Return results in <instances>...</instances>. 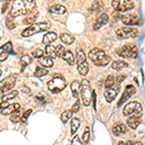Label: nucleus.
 <instances>
[{"label": "nucleus", "instance_id": "1", "mask_svg": "<svg viewBox=\"0 0 145 145\" xmlns=\"http://www.w3.org/2000/svg\"><path fill=\"white\" fill-rule=\"evenodd\" d=\"M36 9V2L34 0H14L12 2L10 17L17 18L27 15Z\"/></svg>", "mask_w": 145, "mask_h": 145}, {"label": "nucleus", "instance_id": "2", "mask_svg": "<svg viewBox=\"0 0 145 145\" xmlns=\"http://www.w3.org/2000/svg\"><path fill=\"white\" fill-rule=\"evenodd\" d=\"M88 57L90 58V60L94 63L96 66H100V67L106 66L107 64H109V62L111 60L110 57L108 55H106L104 50H100L98 48L91 50L89 51Z\"/></svg>", "mask_w": 145, "mask_h": 145}, {"label": "nucleus", "instance_id": "3", "mask_svg": "<svg viewBox=\"0 0 145 145\" xmlns=\"http://www.w3.org/2000/svg\"><path fill=\"white\" fill-rule=\"evenodd\" d=\"M50 27V23L48 22H39V23H34L31 24L29 27L25 28L24 30L22 32V37H29L32 36L34 34L40 33V32H45L46 30H48Z\"/></svg>", "mask_w": 145, "mask_h": 145}, {"label": "nucleus", "instance_id": "4", "mask_svg": "<svg viewBox=\"0 0 145 145\" xmlns=\"http://www.w3.org/2000/svg\"><path fill=\"white\" fill-rule=\"evenodd\" d=\"M80 95L81 100L85 106H90L91 101H92V91H91V86L88 79H83L80 82Z\"/></svg>", "mask_w": 145, "mask_h": 145}, {"label": "nucleus", "instance_id": "5", "mask_svg": "<svg viewBox=\"0 0 145 145\" xmlns=\"http://www.w3.org/2000/svg\"><path fill=\"white\" fill-rule=\"evenodd\" d=\"M67 83L65 78L61 76H55L48 82V88L53 93H59L65 89Z\"/></svg>", "mask_w": 145, "mask_h": 145}, {"label": "nucleus", "instance_id": "6", "mask_svg": "<svg viewBox=\"0 0 145 145\" xmlns=\"http://www.w3.org/2000/svg\"><path fill=\"white\" fill-rule=\"evenodd\" d=\"M117 54L124 58H135L137 56V46L134 44L125 45L117 50Z\"/></svg>", "mask_w": 145, "mask_h": 145}, {"label": "nucleus", "instance_id": "7", "mask_svg": "<svg viewBox=\"0 0 145 145\" xmlns=\"http://www.w3.org/2000/svg\"><path fill=\"white\" fill-rule=\"evenodd\" d=\"M141 113H142V106L137 102L129 103V104L126 105L123 109V114L125 116H133V115L140 116Z\"/></svg>", "mask_w": 145, "mask_h": 145}, {"label": "nucleus", "instance_id": "8", "mask_svg": "<svg viewBox=\"0 0 145 145\" xmlns=\"http://www.w3.org/2000/svg\"><path fill=\"white\" fill-rule=\"evenodd\" d=\"M111 5L117 12H128L135 7L132 0H112Z\"/></svg>", "mask_w": 145, "mask_h": 145}, {"label": "nucleus", "instance_id": "9", "mask_svg": "<svg viewBox=\"0 0 145 145\" xmlns=\"http://www.w3.org/2000/svg\"><path fill=\"white\" fill-rule=\"evenodd\" d=\"M116 35H117L119 38H122V39L135 38L138 35V30L137 28L131 27V26L121 27L116 30Z\"/></svg>", "mask_w": 145, "mask_h": 145}, {"label": "nucleus", "instance_id": "10", "mask_svg": "<svg viewBox=\"0 0 145 145\" xmlns=\"http://www.w3.org/2000/svg\"><path fill=\"white\" fill-rule=\"evenodd\" d=\"M15 84H16V76H13V74L8 76L7 78L0 80V90H2L3 92L10 91L11 89L14 88Z\"/></svg>", "mask_w": 145, "mask_h": 145}, {"label": "nucleus", "instance_id": "11", "mask_svg": "<svg viewBox=\"0 0 145 145\" xmlns=\"http://www.w3.org/2000/svg\"><path fill=\"white\" fill-rule=\"evenodd\" d=\"M121 22L125 25L132 26V25H138L140 23V18L135 14H127L121 17Z\"/></svg>", "mask_w": 145, "mask_h": 145}, {"label": "nucleus", "instance_id": "12", "mask_svg": "<svg viewBox=\"0 0 145 145\" xmlns=\"http://www.w3.org/2000/svg\"><path fill=\"white\" fill-rule=\"evenodd\" d=\"M135 91H137V89H135V87L134 85H127V86H126L125 91L123 92L122 97H121L120 100H119L117 106H120L121 105L124 104V103H125L128 99H130V98L135 93Z\"/></svg>", "mask_w": 145, "mask_h": 145}, {"label": "nucleus", "instance_id": "13", "mask_svg": "<svg viewBox=\"0 0 145 145\" xmlns=\"http://www.w3.org/2000/svg\"><path fill=\"white\" fill-rule=\"evenodd\" d=\"M12 50H13V45H12L11 42H8L5 45L0 46V61H5L8 58L9 54L12 52Z\"/></svg>", "mask_w": 145, "mask_h": 145}, {"label": "nucleus", "instance_id": "14", "mask_svg": "<svg viewBox=\"0 0 145 145\" xmlns=\"http://www.w3.org/2000/svg\"><path fill=\"white\" fill-rule=\"evenodd\" d=\"M107 22H108V16H107L106 13H103L102 15L95 20L94 24H93V28H94V30H99L103 25L106 24Z\"/></svg>", "mask_w": 145, "mask_h": 145}, {"label": "nucleus", "instance_id": "15", "mask_svg": "<svg viewBox=\"0 0 145 145\" xmlns=\"http://www.w3.org/2000/svg\"><path fill=\"white\" fill-rule=\"evenodd\" d=\"M119 92V86H117L116 88H108V89L106 90V92H105V98H106V102L107 103H111L112 101L116 98V96H117Z\"/></svg>", "mask_w": 145, "mask_h": 145}, {"label": "nucleus", "instance_id": "16", "mask_svg": "<svg viewBox=\"0 0 145 145\" xmlns=\"http://www.w3.org/2000/svg\"><path fill=\"white\" fill-rule=\"evenodd\" d=\"M140 123H141V119H140V116H137V115H133L129 119H127L128 126L131 129H133V130L137 129V127L140 125Z\"/></svg>", "mask_w": 145, "mask_h": 145}, {"label": "nucleus", "instance_id": "17", "mask_svg": "<svg viewBox=\"0 0 145 145\" xmlns=\"http://www.w3.org/2000/svg\"><path fill=\"white\" fill-rule=\"evenodd\" d=\"M20 107V105L16 103V104H12V105H9L8 106H6L4 109L1 110V113L3 115H9V114H12L14 113L15 111L18 110V108Z\"/></svg>", "mask_w": 145, "mask_h": 145}, {"label": "nucleus", "instance_id": "18", "mask_svg": "<svg viewBox=\"0 0 145 145\" xmlns=\"http://www.w3.org/2000/svg\"><path fill=\"white\" fill-rule=\"evenodd\" d=\"M57 39V35L54 32H48L46 33L43 38V44L46 46H48V45H51L53 42L56 41Z\"/></svg>", "mask_w": 145, "mask_h": 145}, {"label": "nucleus", "instance_id": "19", "mask_svg": "<svg viewBox=\"0 0 145 145\" xmlns=\"http://www.w3.org/2000/svg\"><path fill=\"white\" fill-rule=\"evenodd\" d=\"M126 132H127V127H126L123 123L116 124V125L112 128V133H113L114 135H116V137H119V135H124Z\"/></svg>", "mask_w": 145, "mask_h": 145}, {"label": "nucleus", "instance_id": "20", "mask_svg": "<svg viewBox=\"0 0 145 145\" xmlns=\"http://www.w3.org/2000/svg\"><path fill=\"white\" fill-rule=\"evenodd\" d=\"M50 13L56 14V15H63L67 12V9L65 6L60 5V4H56V5H53L52 7L50 8Z\"/></svg>", "mask_w": 145, "mask_h": 145}, {"label": "nucleus", "instance_id": "21", "mask_svg": "<svg viewBox=\"0 0 145 145\" xmlns=\"http://www.w3.org/2000/svg\"><path fill=\"white\" fill-rule=\"evenodd\" d=\"M38 10H35L31 12L30 14H28V16L24 18V23L26 24H34V22H36V18L38 17Z\"/></svg>", "mask_w": 145, "mask_h": 145}, {"label": "nucleus", "instance_id": "22", "mask_svg": "<svg viewBox=\"0 0 145 145\" xmlns=\"http://www.w3.org/2000/svg\"><path fill=\"white\" fill-rule=\"evenodd\" d=\"M78 71L81 76H86L88 74V71H89V65H88L87 61H84L82 63L78 64Z\"/></svg>", "mask_w": 145, "mask_h": 145}, {"label": "nucleus", "instance_id": "23", "mask_svg": "<svg viewBox=\"0 0 145 145\" xmlns=\"http://www.w3.org/2000/svg\"><path fill=\"white\" fill-rule=\"evenodd\" d=\"M62 58L68 63V64L71 65V66H72V65H74L76 59H74V53H72L71 50H66V52H65V54H64V56H63Z\"/></svg>", "mask_w": 145, "mask_h": 145}, {"label": "nucleus", "instance_id": "24", "mask_svg": "<svg viewBox=\"0 0 145 145\" xmlns=\"http://www.w3.org/2000/svg\"><path fill=\"white\" fill-rule=\"evenodd\" d=\"M80 88V82L78 80H74L71 84V90L72 93V97L78 99V91Z\"/></svg>", "mask_w": 145, "mask_h": 145}, {"label": "nucleus", "instance_id": "25", "mask_svg": "<svg viewBox=\"0 0 145 145\" xmlns=\"http://www.w3.org/2000/svg\"><path fill=\"white\" fill-rule=\"evenodd\" d=\"M39 64L42 65L44 68H51L53 66V61L51 58H50L48 56L46 57H42L39 59Z\"/></svg>", "mask_w": 145, "mask_h": 145}, {"label": "nucleus", "instance_id": "26", "mask_svg": "<svg viewBox=\"0 0 145 145\" xmlns=\"http://www.w3.org/2000/svg\"><path fill=\"white\" fill-rule=\"evenodd\" d=\"M60 40H61L64 44H66V45H72L74 42V37L72 36L71 34L63 33L60 35Z\"/></svg>", "mask_w": 145, "mask_h": 145}, {"label": "nucleus", "instance_id": "27", "mask_svg": "<svg viewBox=\"0 0 145 145\" xmlns=\"http://www.w3.org/2000/svg\"><path fill=\"white\" fill-rule=\"evenodd\" d=\"M128 67V63H126L125 61H122V60H117V61H114L112 63L111 68L113 70H116V71H120V70L124 69V68Z\"/></svg>", "mask_w": 145, "mask_h": 145}, {"label": "nucleus", "instance_id": "28", "mask_svg": "<svg viewBox=\"0 0 145 145\" xmlns=\"http://www.w3.org/2000/svg\"><path fill=\"white\" fill-rule=\"evenodd\" d=\"M79 124H80V121H79L78 118H76V117L72 118V121H71V134L72 135H76V131L78 130Z\"/></svg>", "mask_w": 145, "mask_h": 145}, {"label": "nucleus", "instance_id": "29", "mask_svg": "<svg viewBox=\"0 0 145 145\" xmlns=\"http://www.w3.org/2000/svg\"><path fill=\"white\" fill-rule=\"evenodd\" d=\"M46 56H48L51 59H54L57 56H56V51H55V48L52 45H48L46 46Z\"/></svg>", "mask_w": 145, "mask_h": 145}, {"label": "nucleus", "instance_id": "30", "mask_svg": "<svg viewBox=\"0 0 145 145\" xmlns=\"http://www.w3.org/2000/svg\"><path fill=\"white\" fill-rule=\"evenodd\" d=\"M18 91H17V90L11 91V92L8 93V94H5V95L2 96V98H1L2 102H9V101L15 99V98L18 96Z\"/></svg>", "mask_w": 145, "mask_h": 145}, {"label": "nucleus", "instance_id": "31", "mask_svg": "<svg viewBox=\"0 0 145 145\" xmlns=\"http://www.w3.org/2000/svg\"><path fill=\"white\" fill-rule=\"evenodd\" d=\"M104 10V4L102 1H95L91 5V11L92 12H101Z\"/></svg>", "mask_w": 145, "mask_h": 145}, {"label": "nucleus", "instance_id": "32", "mask_svg": "<svg viewBox=\"0 0 145 145\" xmlns=\"http://www.w3.org/2000/svg\"><path fill=\"white\" fill-rule=\"evenodd\" d=\"M76 64H79V63H82L84 61H86V56L85 53L83 52V50H76Z\"/></svg>", "mask_w": 145, "mask_h": 145}, {"label": "nucleus", "instance_id": "33", "mask_svg": "<svg viewBox=\"0 0 145 145\" xmlns=\"http://www.w3.org/2000/svg\"><path fill=\"white\" fill-rule=\"evenodd\" d=\"M22 112L20 110H17V111L14 112V113H12L10 120L14 123H18V122H20V121H22Z\"/></svg>", "mask_w": 145, "mask_h": 145}, {"label": "nucleus", "instance_id": "34", "mask_svg": "<svg viewBox=\"0 0 145 145\" xmlns=\"http://www.w3.org/2000/svg\"><path fill=\"white\" fill-rule=\"evenodd\" d=\"M114 83H115V78L110 74V76H107L106 81H105V87H106V89H108V88H110L114 85Z\"/></svg>", "mask_w": 145, "mask_h": 145}, {"label": "nucleus", "instance_id": "35", "mask_svg": "<svg viewBox=\"0 0 145 145\" xmlns=\"http://www.w3.org/2000/svg\"><path fill=\"white\" fill-rule=\"evenodd\" d=\"M72 110H65V111H63L62 114H61V121L64 124L67 123L68 120L72 118Z\"/></svg>", "mask_w": 145, "mask_h": 145}, {"label": "nucleus", "instance_id": "36", "mask_svg": "<svg viewBox=\"0 0 145 145\" xmlns=\"http://www.w3.org/2000/svg\"><path fill=\"white\" fill-rule=\"evenodd\" d=\"M48 70L46 68H42V67H37L36 68V72H35V76L37 78H42V76H46L48 74Z\"/></svg>", "mask_w": 145, "mask_h": 145}, {"label": "nucleus", "instance_id": "37", "mask_svg": "<svg viewBox=\"0 0 145 145\" xmlns=\"http://www.w3.org/2000/svg\"><path fill=\"white\" fill-rule=\"evenodd\" d=\"M89 138H90V129L89 127H85L82 135V142L83 143H88Z\"/></svg>", "mask_w": 145, "mask_h": 145}, {"label": "nucleus", "instance_id": "38", "mask_svg": "<svg viewBox=\"0 0 145 145\" xmlns=\"http://www.w3.org/2000/svg\"><path fill=\"white\" fill-rule=\"evenodd\" d=\"M20 61H22V67H26L27 65H29L30 63H32V57L29 55H23L22 58H20Z\"/></svg>", "mask_w": 145, "mask_h": 145}, {"label": "nucleus", "instance_id": "39", "mask_svg": "<svg viewBox=\"0 0 145 145\" xmlns=\"http://www.w3.org/2000/svg\"><path fill=\"white\" fill-rule=\"evenodd\" d=\"M55 51H56V56L57 57H63L65 54V52H66V50H65V48L63 46L61 45H59V46H57L55 48Z\"/></svg>", "mask_w": 145, "mask_h": 145}, {"label": "nucleus", "instance_id": "40", "mask_svg": "<svg viewBox=\"0 0 145 145\" xmlns=\"http://www.w3.org/2000/svg\"><path fill=\"white\" fill-rule=\"evenodd\" d=\"M32 55H33L34 58H37V59H40V58H42L44 56V51L42 50H40V48H37V50H35L33 51V53H32Z\"/></svg>", "mask_w": 145, "mask_h": 145}, {"label": "nucleus", "instance_id": "41", "mask_svg": "<svg viewBox=\"0 0 145 145\" xmlns=\"http://www.w3.org/2000/svg\"><path fill=\"white\" fill-rule=\"evenodd\" d=\"M6 25L9 29H13V28H15V22H14V20H12L10 17L6 18Z\"/></svg>", "mask_w": 145, "mask_h": 145}, {"label": "nucleus", "instance_id": "42", "mask_svg": "<svg viewBox=\"0 0 145 145\" xmlns=\"http://www.w3.org/2000/svg\"><path fill=\"white\" fill-rule=\"evenodd\" d=\"M79 107H80V103H79V101L76 99V102L74 104V106H72V113H76V112H78L79 110Z\"/></svg>", "mask_w": 145, "mask_h": 145}, {"label": "nucleus", "instance_id": "43", "mask_svg": "<svg viewBox=\"0 0 145 145\" xmlns=\"http://www.w3.org/2000/svg\"><path fill=\"white\" fill-rule=\"evenodd\" d=\"M32 113V109H27L26 111H24V113H22V122H25L27 120L28 117L30 116V114Z\"/></svg>", "mask_w": 145, "mask_h": 145}, {"label": "nucleus", "instance_id": "44", "mask_svg": "<svg viewBox=\"0 0 145 145\" xmlns=\"http://www.w3.org/2000/svg\"><path fill=\"white\" fill-rule=\"evenodd\" d=\"M72 145H83L82 142L80 141V139H79L78 135H74V138L72 140Z\"/></svg>", "mask_w": 145, "mask_h": 145}, {"label": "nucleus", "instance_id": "45", "mask_svg": "<svg viewBox=\"0 0 145 145\" xmlns=\"http://www.w3.org/2000/svg\"><path fill=\"white\" fill-rule=\"evenodd\" d=\"M9 106V104L7 102H2V103H0V111L2 110V109H4L6 106Z\"/></svg>", "mask_w": 145, "mask_h": 145}, {"label": "nucleus", "instance_id": "46", "mask_svg": "<svg viewBox=\"0 0 145 145\" xmlns=\"http://www.w3.org/2000/svg\"><path fill=\"white\" fill-rule=\"evenodd\" d=\"M92 100H93V106H94V108L96 109V93H95V91L92 92Z\"/></svg>", "mask_w": 145, "mask_h": 145}, {"label": "nucleus", "instance_id": "47", "mask_svg": "<svg viewBox=\"0 0 145 145\" xmlns=\"http://www.w3.org/2000/svg\"><path fill=\"white\" fill-rule=\"evenodd\" d=\"M125 78H126V76H125V74H123V76H119L118 78H116V80H117V82H118V83H120V82H122V81H123Z\"/></svg>", "mask_w": 145, "mask_h": 145}, {"label": "nucleus", "instance_id": "48", "mask_svg": "<svg viewBox=\"0 0 145 145\" xmlns=\"http://www.w3.org/2000/svg\"><path fill=\"white\" fill-rule=\"evenodd\" d=\"M26 88H27V87H25V86H24V87H23V89H22V91H23V92L30 93V89H26Z\"/></svg>", "mask_w": 145, "mask_h": 145}, {"label": "nucleus", "instance_id": "49", "mask_svg": "<svg viewBox=\"0 0 145 145\" xmlns=\"http://www.w3.org/2000/svg\"><path fill=\"white\" fill-rule=\"evenodd\" d=\"M132 145H143V144H142L141 142H139V141H135V142H133Z\"/></svg>", "mask_w": 145, "mask_h": 145}, {"label": "nucleus", "instance_id": "50", "mask_svg": "<svg viewBox=\"0 0 145 145\" xmlns=\"http://www.w3.org/2000/svg\"><path fill=\"white\" fill-rule=\"evenodd\" d=\"M133 142L134 141H127V142H125V145H132Z\"/></svg>", "mask_w": 145, "mask_h": 145}, {"label": "nucleus", "instance_id": "51", "mask_svg": "<svg viewBox=\"0 0 145 145\" xmlns=\"http://www.w3.org/2000/svg\"><path fill=\"white\" fill-rule=\"evenodd\" d=\"M118 145H125V141H122V140H121V141L118 142Z\"/></svg>", "mask_w": 145, "mask_h": 145}, {"label": "nucleus", "instance_id": "52", "mask_svg": "<svg viewBox=\"0 0 145 145\" xmlns=\"http://www.w3.org/2000/svg\"><path fill=\"white\" fill-rule=\"evenodd\" d=\"M4 95V92L2 90H0V98H2V96Z\"/></svg>", "mask_w": 145, "mask_h": 145}, {"label": "nucleus", "instance_id": "53", "mask_svg": "<svg viewBox=\"0 0 145 145\" xmlns=\"http://www.w3.org/2000/svg\"><path fill=\"white\" fill-rule=\"evenodd\" d=\"M2 76V71L0 70V76Z\"/></svg>", "mask_w": 145, "mask_h": 145}, {"label": "nucleus", "instance_id": "54", "mask_svg": "<svg viewBox=\"0 0 145 145\" xmlns=\"http://www.w3.org/2000/svg\"><path fill=\"white\" fill-rule=\"evenodd\" d=\"M0 39H1V38H0Z\"/></svg>", "mask_w": 145, "mask_h": 145}]
</instances>
